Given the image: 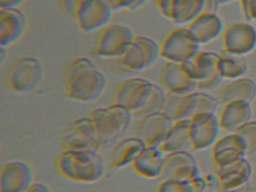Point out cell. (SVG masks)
<instances>
[{
  "label": "cell",
  "instance_id": "d6a6232c",
  "mask_svg": "<svg viewBox=\"0 0 256 192\" xmlns=\"http://www.w3.org/2000/svg\"><path fill=\"white\" fill-rule=\"evenodd\" d=\"M156 192H195L192 185L189 182L178 179H165L158 185Z\"/></svg>",
  "mask_w": 256,
  "mask_h": 192
},
{
  "label": "cell",
  "instance_id": "5b68a950",
  "mask_svg": "<svg viewBox=\"0 0 256 192\" xmlns=\"http://www.w3.org/2000/svg\"><path fill=\"white\" fill-rule=\"evenodd\" d=\"M42 65L36 58H17L8 65L5 83L14 93H29L38 87L42 79Z\"/></svg>",
  "mask_w": 256,
  "mask_h": 192
},
{
  "label": "cell",
  "instance_id": "8d00e7d4",
  "mask_svg": "<svg viewBox=\"0 0 256 192\" xmlns=\"http://www.w3.org/2000/svg\"><path fill=\"white\" fill-rule=\"evenodd\" d=\"M242 12L248 20H256V0H240Z\"/></svg>",
  "mask_w": 256,
  "mask_h": 192
},
{
  "label": "cell",
  "instance_id": "836d02e7",
  "mask_svg": "<svg viewBox=\"0 0 256 192\" xmlns=\"http://www.w3.org/2000/svg\"><path fill=\"white\" fill-rule=\"evenodd\" d=\"M198 177H201L200 170H198V164H196V165H186V166L177 168V170L171 174L170 178L183 180V182H189L190 184H192V183L194 182L195 179H198Z\"/></svg>",
  "mask_w": 256,
  "mask_h": 192
},
{
  "label": "cell",
  "instance_id": "f546056e",
  "mask_svg": "<svg viewBox=\"0 0 256 192\" xmlns=\"http://www.w3.org/2000/svg\"><path fill=\"white\" fill-rule=\"evenodd\" d=\"M164 96H165V91L162 87H158L156 84H153L152 90L148 95L147 100H146L144 105L138 109V112L132 114V117L142 118L144 115H148L150 113H156V112L160 111L162 103L164 101Z\"/></svg>",
  "mask_w": 256,
  "mask_h": 192
},
{
  "label": "cell",
  "instance_id": "d4e9b609",
  "mask_svg": "<svg viewBox=\"0 0 256 192\" xmlns=\"http://www.w3.org/2000/svg\"><path fill=\"white\" fill-rule=\"evenodd\" d=\"M218 53L198 51L195 55L183 61L184 69L196 82L204 81L216 72Z\"/></svg>",
  "mask_w": 256,
  "mask_h": 192
},
{
  "label": "cell",
  "instance_id": "1f68e13d",
  "mask_svg": "<svg viewBox=\"0 0 256 192\" xmlns=\"http://www.w3.org/2000/svg\"><path fill=\"white\" fill-rule=\"evenodd\" d=\"M243 138L246 144V154H254L256 152V122H249L244 124L242 128L236 131Z\"/></svg>",
  "mask_w": 256,
  "mask_h": 192
},
{
  "label": "cell",
  "instance_id": "603a6c76",
  "mask_svg": "<svg viewBox=\"0 0 256 192\" xmlns=\"http://www.w3.org/2000/svg\"><path fill=\"white\" fill-rule=\"evenodd\" d=\"M188 148H192L190 138V119L174 122L168 135L164 138L159 149L164 154H171L177 152H186Z\"/></svg>",
  "mask_w": 256,
  "mask_h": 192
},
{
  "label": "cell",
  "instance_id": "e575fe53",
  "mask_svg": "<svg viewBox=\"0 0 256 192\" xmlns=\"http://www.w3.org/2000/svg\"><path fill=\"white\" fill-rule=\"evenodd\" d=\"M108 6L111 7L112 11L119 10H138L147 2V0H106Z\"/></svg>",
  "mask_w": 256,
  "mask_h": 192
},
{
  "label": "cell",
  "instance_id": "7bdbcfd3",
  "mask_svg": "<svg viewBox=\"0 0 256 192\" xmlns=\"http://www.w3.org/2000/svg\"><path fill=\"white\" fill-rule=\"evenodd\" d=\"M218 1L219 5H225V4H228V2L231 1H234V0H216Z\"/></svg>",
  "mask_w": 256,
  "mask_h": 192
},
{
  "label": "cell",
  "instance_id": "d6986e66",
  "mask_svg": "<svg viewBox=\"0 0 256 192\" xmlns=\"http://www.w3.org/2000/svg\"><path fill=\"white\" fill-rule=\"evenodd\" d=\"M186 29L200 45H204L222 34L224 24L216 13L202 12L192 22L188 23Z\"/></svg>",
  "mask_w": 256,
  "mask_h": 192
},
{
  "label": "cell",
  "instance_id": "484cf974",
  "mask_svg": "<svg viewBox=\"0 0 256 192\" xmlns=\"http://www.w3.org/2000/svg\"><path fill=\"white\" fill-rule=\"evenodd\" d=\"M144 148H146V144L138 137H130L119 141L111 150L110 167L118 170V168L132 165L134 159Z\"/></svg>",
  "mask_w": 256,
  "mask_h": 192
},
{
  "label": "cell",
  "instance_id": "f35d334b",
  "mask_svg": "<svg viewBox=\"0 0 256 192\" xmlns=\"http://www.w3.org/2000/svg\"><path fill=\"white\" fill-rule=\"evenodd\" d=\"M174 0H153L154 5H156L159 12L165 17L166 19H170V14H171V6Z\"/></svg>",
  "mask_w": 256,
  "mask_h": 192
},
{
  "label": "cell",
  "instance_id": "3957f363",
  "mask_svg": "<svg viewBox=\"0 0 256 192\" xmlns=\"http://www.w3.org/2000/svg\"><path fill=\"white\" fill-rule=\"evenodd\" d=\"M160 55V46L150 37L135 35L130 45L118 58L113 59V70L119 73H138L156 63Z\"/></svg>",
  "mask_w": 256,
  "mask_h": 192
},
{
  "label": "cell",
  "instance_id": "4fadbf2b",
  "mask_svg": "<svg viewBox=\"0 0 256 192\" xmlns=\"http://www.w3.org/2000/svg\"><path fill=\"white\" fill-rule=\"evenodd\" d=\"M219 119L214 113L196 114L190 118V138L192 150L213 147L219 134Z\"/></svg>",
  "mask_w": 256,
  "mask_h": 192
},
{
  "label": "cell",
  "instance_id": "ffe728a7",
  "mask_svg": "<svg viewBox=\"0 0 256 192\" xmlns=\"http://www.w3.org/2000/svg\"><path fill=\"white\" fill-rule=\"evenodd\" d=\"M26 28V16L17 7L0 8V46L6 47L17 41Z\"/></svg>",
  "mask_w": 256,
  "mask_h": 192
},
{
  "label": "cell",
  "instance_id": "b9f144b4",
  "mask_svg": "<svg viewBox=\"0 0 256 192\" xmlns=\"http://www.w3.org/2000/svg\"><path fill=\"white\" fill-rule=\"evenodd\" d=\"M23 2V0H0V8H14Z\"/></svg>",
  "mask_w": 256,
  "mask_h": 192
},
{
  "label": "cell",
  "instance_id": "ab89813d",
  "mask_svg": "<svg viewBox=\"0 0 256 192\" xmlns=\"http://www.w3.org/2000/svg\"><path fill=\"white\" fill-rule=\"evenodd\" d=\"M218 6H219V4H218V1H216V0H204V11H202V12L216 13Z\"/></svg>",
  "mask_w": 256,
  "mask_h": 192
},
{
  "label": "cell",
  "instance_id": "8992f818",
  "mask_svg": "<svg viewBox=\"0 0 256 192\" xmlns=\"http://www.w3.org/2000/svg\"><path fill=\"white\" fill-rule=\"evenodd\" d=\"M62 150L77 152H99L105 148L95 131L89 118H81L71 122L60 140Z\"/></svg>",
  "mask_w": 256,
  "mask_h": 192
},
{
  "label": "cell",
  "instance_id": "d590c367",
  "mask_svg": "<svg viewBox=\"0 0 256 192\" xmlns=\"http://www.w3.org/2000/svg\"><path fill=\"white\" fill-rule=\"evenodd\" d=\"M222 77L219 75V72L216 71V73H213L212 76L208 77V78L204 79V81L196 82V90L198 91H206V90H212L216 85L220 84Z\"/></svg>",
  "mask_w": 256,
  "mask_h": 192
},
{
  "label": "cell",
  "instance_id": "277c9868",
  "mask_svg": "<svg viewBox=\"0 0 256 192\" xmlns=\"http://www.w3.org/2000/svg\"><path fill=\"white\" fill-rule=\"evenodd\" d=\"M132 117V112L116 103L105 108H95L88 114L89 120L105 147L129 128Z\"/></svg>",
  "mask_w": 256,
  "mask_h": 192
},
{
  "label": "cell",
  "instance_id": "cb8c5ba5",
  "mask_svg": "<svg viewBox=\"0 0 256 192\" xmlns=\"http://www.w3.org/2000/svg\"><path fill=\"white\" fill-rule=\"evenodd\" d=\"M256 95V83L250 78L232 79L218 94V101L222 105L232 101L252 102Z\"/></svg>",
  "mask_w": 256,
  "mask_h": 192
},
{
  "label": "cell",
  "instance_id": "ba28073f",
  "mask_svg": "<svg viewBox=\"0 0 256 192\" xmlns=\"http://www.w3.org/2000/svg\"><path fill=\"white\" fill-rule=\"evenodd\" d=\"M200 43L186 28L172 29L160 43V57L168 61L183 63L200 51Z\"/></svg>",
  "mask_w": 256,
  "mask_h": 192
},
{
  "label": "cell",
  "instance_id": "ac0fdd59",
  "mask_svg": "<svg viewBox=\"0 0 256 192\" xmlns=\"http://www.w3.org/2000/svg\"><path fill=\"white\" fill-rule=\"evenodd\" d=\"M196 91L189 94H174L165 91L160 112L166 114L172 122L190 119L195 114Z\"/></svg>",
  "mask_w": 256,
  "mask_h": 192
},
{
  "label": "cell",
  "instance_id": "7a4b0ae2",
  "mask_svg": "<svg viewBox=\"0 0 256 192\" xmlns=\"http://www.w3.org/2000/svg\"><path fill=\"white\" fill-rule=\"evenodd\" d=\"M56 168L62 177L76 183H95L105 173L104 161L98 152L62 150L56 159Z\"/></svg>",
  "mask_w": 256,
  "mask_h": 192
},
{
  "label": "cell",
  "instance_id": "74e56055",
  "mask_svg": "<svg viewBox=\"0 0 256 192\" xmlns=\"http://www.w3.org/2000/svg\"><path fill=\"white\" fill-rule=\"evenodd\" d=\"M80 0H58V6L66 16H74Z\"/></svg>",
  "mask_w": 256,
  "mask_h": 192
},
{
  "label": "cell",
  "instance_id": "9a60e30c",
  "mask_svg": "<svg viewBox=\"0 0 256 192\" xmlns=\"http://www.w3.org/2000/svg\"><path fill=\"white\" fill-rule=\"evenodd\" d=\"M159 79L162 87L168 93L189 94L196 90V81L182 63L166 61L160 70Z\"/></svg>",
  "mask_w": 256,
  "mask_h": 192
},
{
  "label": "cell",
  "instance_id": "e0dca14e",
  "mask_svg": "<svg viewBox=\"0 0 256 192\" xmlns=\"http://www.w3.org/2000/svg\"><path fill=\"white\" fill-rule=\"evenodd\" d=\"M32 173L28 164L11 161L0 168V192H23L32 184Z\"/></svg>",
  "mask_w": 256,
  "mask_h": 192
},
{
  "label": "cell",
  "instance_id": "4316f807",
  "mask_svg": "<svg viewBox=\"0 0 256 192\" xmlns=\"http://www.w3.org/2000/svg\"><path fill=\"white\" fill-rule=\"evenodd\" d=\"M248 64L242 55L231 54L222 49L218 53L216 71L222 78L237 79L246 75Z\"/></svg>",
  "mask_w": 256,
  "mask_h": 192
},
{
  "label": "cell",
  "instance_id": "4dcf8cb0",
  "mask_svg": "<svg viewBox=\"0 0 256 192\" xmlns=\"http://www.w3.org/2000/svg\"><path fill=\"white\" fill-rule=\"evenodd\" d=\"M219 101L216 97H213L204 91H196V106H195V114L202 113H214L216 107H218ZM192 115V117H194Z\"/></svg>",
  "mask_w": 256,
  "mask_h": 192
},
{
  "label": "cell",
  "instance_id": "7c38bea8",
  "mask_svg": "<svg viewBox=\"0 0 256 192\" xmlns=\"http://www.w3.org/2000/svg\"><path fill=\"white\" fill-rule=\"evenodd\" d=\"M246 154V144L240 135L232 132L218 140L212 147L213 171L230 166L243 160Z\"/></svg>",
  "mask_w": 256,
  "mask_h": 192
},
{
  "label": "cell",
  "instance_id": "7402d4cb",
  "mask_svg": "<svg viewBox=\"0 0 256 192\" xmlns=\"http://www.w3.org/2000/svg\"><path fill=\"white\" fill-rule=\"evenodd\" d=\"M252 118V107L250 102L232 101L222 105L218 117L220 129L226 132H236L244 124L250 122Z\"/></svg>",
  "mask_w": 256,
  "mask_h": 192
},
{
  "label": "cell",
  "instance_id": "2e32d148",
  "mask_svg": "<svg viewBox=\"0 0 256 192\" xmlns=\"http://www.w3.org/2000/svg\"><path fill=\"white\" fill-rule=\"evenodd\" d=\"M252 173V165L246 159L228 167L213 171L216 178V191L234 192L240 190L249 182Z\"/></svg>",
  "mask_w": 256,
  "mask_h": 192
},
{
  "label": "cell",
  "instance_id": "52a82bcc",
  "mask_svg": "<svg viewBox=\"0 0 256 192\" xmlns=\"http://www.w3.org/2000/svg\"><path fill=\"white\" fill-rule=\"evenodd\" d=\"M135 35L132 29L122 24H107L101 28L95 42L93 55L116 59L124 53Z\"/></svg>",
  "mask_w": 256,
  "mask_h": 192
},
{
  "label": "cell",
  "instance_id": "30bf717a",
  "mask_svg": "<svg viewBox=\"0 0 256 192\" xmlns=\"http://www.w3.org/2000/svg\"><path fill=\"white\" fill-rule=\"evenodd\" d=\"M112 10L106 0H80L74 18L80 30L89 32L108 24Z\"/></svg>",
  "mask_w": 256,
  "mask_h": 192
},
{
  "label": "cell",
  "instance_id": "44dd1931",
  "mask_svg": "<svg viewBox=\"0 0 256 192\" xmlns=\"http://www.w3.org/2000/svg\"><path fill=\"white\" fill-rule=\"evenodd\" d=\"M165 154L159 147H146L138 154L130 166L138 176L147 179H158L162 174Z\"/></svg>",
  "mask_w": 256,
  "mask_h": 192
},
{
  "label": "cell",
  "instance_id": "6da1fadb",
  "mask_svg": "<svg viewBox=\"0 0 256 192\" xmlns=\"http://www.w3.org/2000/svg\"><path fill=\"white\" fill-rule=\"evenodd\" d=\"M64 96L77 102H92L106 87V77L90 59L75 58L62 75Z\"/></svg>",
  "mask_w": 256,
  "mask_h": 192
},
{
  "label": "cell",
  "instance_id": "8fae6325",
  "mask_svg": "<svg viewBox=\"0 0 256 192\" xmlns=\"http://www.w3.org/2000/svg\"><path fill=\"white\" fill-rule=\"evenodd\" d=\"M222 41L224 51L243 57L256 48V29L246 22L232 23L224 28Z\"/></svg>",
  "mask_w": 256,
  "mask_h": 192
},
{
  "label": "cell",
  "instance_id": "5bb4252c",
  "mask_svg": "<svg viewBox=\"0 0 256 192\" xmlns=\"http://www.w3.org/2000/svg\"><path fill=\"white\" fill-rule=\"evenodd\" d=\"M174 122L162 112L144 115L138 120L135 134L146 147H159Z\"/></svg>",
  "mask_w": 256,
  "mask_h": 192
},
{
  "label": "cell",
  "instance_id": "60d3db41",
  "mask_svg": "<svg viewBox=\"0 0 256 192\" xmlns=\"http://www.w3.org/2000/svg\"><path fill=\"white\" fill-rule=\"evenodd\" d=\"M23 192H50V189L41 183H32Z\"/></svg>",
  "mask_w": 256,
  "mask_h": 192
},
{
  "label": "cell",
  "instance_id": "9c48e42d",
  "mask_svg": "<svg viewBox=\"0 0 256 192\" xmlns=\"http://www.w3.org/2000/svg\"><path fill=\"white\" fill-rule=\"evenodd\" d=\"M153 83L140 77H132L120 82L113 93V103L126 108L134 114L144 105Z\"/></svg>",
  "mask_w": 256,
  "mask_h": 192
},
{
  "label": "cell",
  "instance_id": "83f0119b",
  "mask_svg": "<svg viewBox=\"0 0 256 192\" xmlns=\"http://www.w3.org/2000/svg\"><path fill=\"white\" fill-rule=\"evenodd\" d=\"M204 0H174L170 20L176 24L190 23L204 11Z\"/></svg>",
  "mask_w": 256,
  "mask_h": 192
},
{
  "label": "cell",
  "instance_id": "f1b7e54d",
  "mask_svg": "<svg viewBox=\"0 0 256 192\" xmlns=\"http://www.w3.org/2000/svg\"><path fill=\"white\" fill-rule=\"evenodd\" d=\"M186 165H196L195 158L192 155V154H189L188 152L165 154L162 171L158 180H159V182H162V180L168 179L170 177H171V174L174 173L177 168L186 166Z\"/></svg>",
  "mask_w": 256,
  "mask_h": 192
}]
</instances>
